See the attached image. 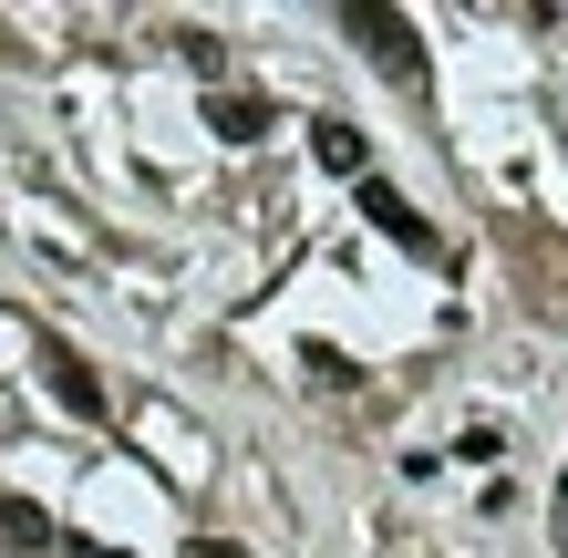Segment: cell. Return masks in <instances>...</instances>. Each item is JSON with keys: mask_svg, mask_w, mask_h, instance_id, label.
I'll use <instances>...</instances> for the list:
<instances>
[{"mask_svg": "<svg viewBox=\"0 0 568 558\" xmlns=\"http://www.w3.org/2000/svg\"><path fill=\"white\" fill-rule=\"evenodd\" d=\"M311 155H321L331 176H373V145H362V124H331V114H321V124H311Z\"/></svg>", "mask_w": 568, "mask_h": 558, "instance_id": "8992f818", "label": "cell"}, {"mask_svg": "<svg viewBox=\"0 0 568 558\" xmlns=\"http://www.w3.org/2000/svg\"><path fill=\"white\" fill-rule=\"evenodd\" d=\"M0 548H11V558H42V548H62V528H52L31 497H11V486H0Z\"/></svg>", "mask_w": 568, "mask_h": 558, "instance_id": "277c9868", "label": "cell"}, {"mask_svg": "<svg viewBox=\"0 0 568 558\" xmlns=\"http://www.w3.org/2000/svg\"><path fill=\"white\" fill-rule=\"evenodd\" d=\"M42 383L62 393V414H83V424H104V414H114V404H104V383H93V363H83L73 342H52V332H42Z\"/></svg>", "mask_w": 568, "mask_h": 558, "instance_id": "3957f363", "label": "cell"}, {"mask_svg": "<svg viewBox=\"0 0 568 558\" xmlns=\"http://www.w3.org/2000/svg\"><path fill=\"white\" fill-rule=\"evenodd\" d=\"M342 31H352V42L373 52L404 93H424V42H414V21H404V11H383V0H352V11H342Z\"/></svg>", "mask_w": 568, "mask_h": 558, "instance_id": "6da1fadb", "label": "cell"}, {"mask_svg": "<svg viewBox=\"0 0 568 558\" xmlns=\"http://www.w3.org/2000/svg\"><path fill=\"white\" fill-rule=\"evenodd\" d=\"M186 558H248L239 538H186Z\"/></svg>", "mask_w": 568, "mask_h": 558, "instance_id": "ba28073f", "label": "cell"}, {"mask_svg": "<svg viewBox=\"0 0 568 558\" xmlns=\"http://www.w3.org/2000/svg\"><path fill=\"white\" fill-rule=\"evenodd\" d=\"M362 217H373V227H383V239L404 248V258H445V239L424 227V207H414V196H393L383 176H362Z\"/></svg>", "mask_w": 568, "mask_h": 558, "instance_id": "7a4b0ae2", "label": "cell"}, {"mask_svg": "<svg viewBox=\"0 0 568 558\" xmlns=\"http://www.w3.org/2000/svg\"><path fill=\"white\" fill-rule=\"evenodd\" d=\"M176 52L196 62V73H227V42H217V31H176Z\"/></svg>", "mask_w": 568, "mask_h": 558, "instance_id": "52a82bcc", "label": "cell"}, {"mask_svg": "<svg viewBox=\"0 0 568 558\" xmlns=\"http://www.w3.org/2000/svg\"><path fill=\"white\" fill-rule=\"evenodd\" d=\"M207 124H217V145H258L270 135V104L258 93H207Z\"/></svg>", "mask_w": 568, "mask_h": 558, "instance_id": "5b68a950", "label": "cell"}]
</instances>
